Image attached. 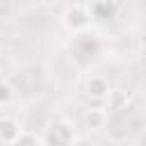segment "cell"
I'll list each match as a JSON object with an SVG mask.
<instances>
[{"label": "cell", "instance_id": "obj_1", "mask_svg": "<svg viewBox=\"0 0 146 146\" xmlns=\"http://www.w3.org/2000/svg\"><path fill=\"white\" fill-rule=\"evenodd\" d=\"M75 128L71 121L66 119H55L48 123L46 132H43V146H50V144H73L75 141Z\"/></svg>", "mask_w": 146, "mask_h": 146}, {"label": "cell", "instance_id": "obj_2", "mask_svg": "<svg viewBox=\"0 0 146 146\" xmlns=\"http://www.w3.org/2000/svg\"><path fill=\"white\" fill-rule=\"evenodd\" d=\"M62 23L64 27L71 32V34H80V32H87L89 25H91V11L82 5H71L64 9L62 14Z\"/></svg>", "mask_w": 146, "mask_h": 146}, {"label": "cell", "instance_id": "obj_3", "mask_svg": "<svg viewBox=\"0 0 146 146\" xmlns=\"http://www.w3.org/2000/svg\"><path fill=\"white\" fill-rule=\"evenodd\" d=\"M21 132H23V125L14 116H0V141L2 144H16Z\"/></svg>", "mask_w": 146, "mask_h": 146}, {"label": "cell", "instance_id": "obj_4", "mask_svg": "<svg viewBox=\"0 0 146 146\" xmlns=\"http://www.w3.org/2000/svg\"><path fill=\"white\" fill-rule=\"evenodd\" d=\"M82 123H84V128H87L89 132L103 130V128H105V123H107V112H105L103 107H91V110H87V112H84Z\"/></svg>", "mask_w": 146, "mask_h": 146}, {"label": "cell", "instance_id": "obj_5", "mask_svg": "<svg viewBox=\"0 0 146 146\" xmlns=\"http://www.w3.org/2000/svg\"><path fill=\"white\" fill-rule=\"evenodd\" d=\"M110 82L103 78V75H89V80H87V94H89V98H94V100H105V96L110 94Z\"/></svg>", "mask_w": 146, "mask_h": 146}, {"label": "cell", "instance_id": "obj_6", "mask_svg": "<svg viewBox=\"0 0 146 146\" xmlns=\"http://www.w3.org/2000/svg\"><path fill=\"white\" fill-rule=\"evenodd\" d=\"M105 103H107L105 110H110V112H121V110H125L128 103H130V91H125V89H110V94L105 96Z\"/></svg>", "mask_w": 146, "mask_h": 146}, {"label": "cell", "instance_id": "obj_7", "mask_svg": "<svg viewBox=\"0 0 146 146\" xmlns=\"http://www.w3.org/2000/svg\"><path fill=\"white\" fill-rule=\"evenodd\" d=\"M114 11H116V5H114V0H96L91 16L107 21V18H112V16H114Z\"/></svg>", "mask_w": 146, "mask_h": 146}, {"label": "cell", "instance_id": "obj_8", "mask_svg": "<svg viewBox=\"0 0 146 146\" xmlns=\"http://www.w3.org/2000/svg\"><path fill=\"white\" fill-rule=\"evenodd\" d=\"M43 144V135H36V132H30L23 128V132L18 135L16 139V146H41Z\"/></svg>", "mask_w": 146, "mask_h": 146}, {"label": "cell", "instance_id": "obj_9", "mask_svg": "<svg viewBox=\"0 0 146 146\" xmlns=\"http://www.w3.org/2000/svg\"><path fill=\"white\" fill-rule=\"evenodd\" d=\"M14 100V87L7 80H0V105H9Z\"/></svg>", "mask_w": 146, "mask_h": 146}]
</instances>
